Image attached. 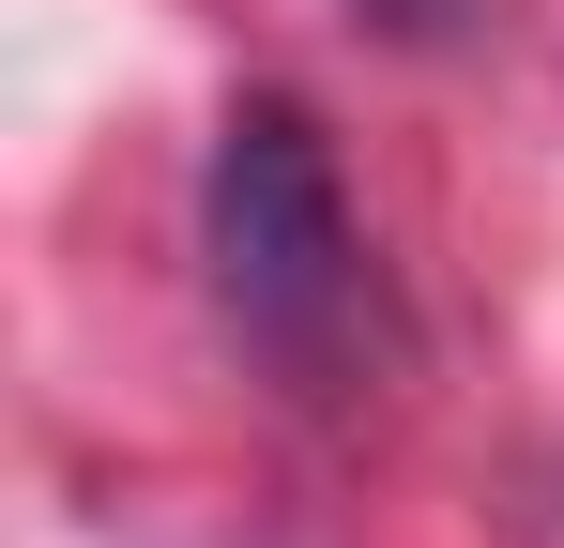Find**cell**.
Listing matches in <instances>:
<instances>
[{
  "mask_svg": "<svg viewBox=\"0 0 564 548\" xmlns=\"http://www.w3.org/2000/svg\"><path fill=\"white\" fill-rule=\"evenodd\" d=\"M198 244H214V305L245 320V351L275 365L290 396H351L381 336L367 289V229L336 198V153L290 91H245L214 122V183H198Z\"/></svg>",
  "mask_w": 564,
  "mask_h": 548,
  "instance_id": "6da1fadb",
  "label": "cell"
},
{
  "mask_svg": "<svg viewBox=\"0 0 564 548\" xmlns=\"http://www.w3.org/2000/svg\"><path fill=\"white\" fill-rule=\"evenodd\" d=\"M397 15H427V0H397Z\"/></svg>",
  "mask_w": 564,
  "mask_h": 548,
  "instance_id": "7a4b0ae2",
  "label": "cell"
}]
</instances>
